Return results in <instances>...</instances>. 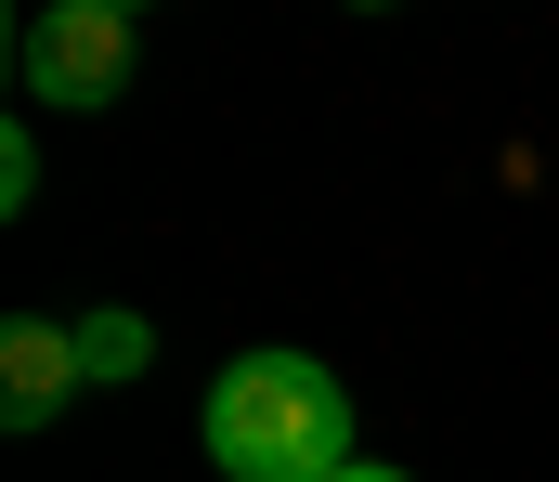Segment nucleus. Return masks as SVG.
Instances as JSON below:
<instances>
[{"label":"nucleus","mask_w":559,"mask_h":482,"mask_svg":"<svg viewBox=\"0 0 559 482\" xmlns=\"http://www.w3.org/2000/svg\"><path fill=\"white\" fill-rule=\"evenodd\" d=\"M195 444H209V470L222 482H338L365 470L352 457V391L312 365V352H235L222 378H209V404H195Z\"/></svg>","instance_id":"1"},{"label":"nucleus","mask_w":559,"mask_h":482,"mask_svg":"<svg viewBox=\"0 0 559 482\" xmlns=\"http://www.w3.org/2000/svg\"><path fill=\"white\" fill-rule=\"evenodd\" d=\"M131 0H39L26 26H13V79H26V105H66V118H105L118 92H131Z\"/></svg>","instance_id":"2"},{"label":"nucleus","mask_w":559,"mask_h":482,"mask_svg":"<svg viewBox=\"0 0 559 482\" xmlns=\"http://www.w3.org/2000/svg\"><path fill=\"white\" fill-rule=\"evenodd\" d=\"M79 391H92V365H79V326L66 314H13L0 326V431H52Z\"/></svg>","instance_id":"3"},{"label":"nucleus","mask_w":559,"mask_h":482,"mask_svg":"<svg viewBox=\"0 0 559 482\" xmlns=\"http://www.w3.org/2000/svg\"><path fill=\"white\" fill-rule=\"evenodd\" d=\"M79 365L118 391V378H143V365H156V326H143V314H118V301H105V314H79Z\"/></svg>","instance_id":"4"},{"label":"nucleus","mask_w":559,"mask_h":482,"mask_svg":"<svg viewBox=\"0 0 559 482\" xmlns=\"http://www.w3.org/2000/svg\"><path fill=\"white\" fill-rule=\"evenodd\" d=\"M26 196H39V131L13 118V131H0V209H26Z\"/></svg>","instance_id":"5"},{"label":"nucleus","mask_w":559,"mask_h":482,"mask_svg":"<svg viewBox=\"0 0 559 482\" xmlns=\"http://www.w3.org/2000/svg\"><path fill=\"white\" fill-rule=\"evenodd\" d=\"M338 482H404V470H378V457H365V470H338Z\"/></svg>","instance_id":"6"}]
</instances>
